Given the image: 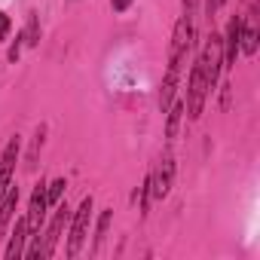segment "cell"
Here are the masks:
<instances>
[{
	"label": "cell",
	"instance_id": "1",
	"mask_svg": "<svg viewBox=\"0 0 260 260\" xmlns=\"http://www.w3.org/2000/svg\"><path fill=\"white\" fill-rule=\"evenodd\" d=\"M196 61H199L202 77H205L208 92H211V89H214V83H217V77H220V68H223V40H220L217 34H211V37H208V43H205V49H202V55H199Z\"/></svg>",
	"mask_w": 260,
	"mask_h": 260
},
{
	"label": "cell",
	"instance_id": "2",
	"mask_svg": "<svg viewBox=\"0 0 260 260\" xmlns=\"http://www.w3.org/2000/svg\"><path fill=\"white\" fill-rule=\"evenodd\" d=\"M193 13H184L175 25V34H172V49H169V64H184L187 58V49L193 43Z\"/></svg>",
	"mask_w": 260,
	"mask_h": 260
},
{
	"label": "cell",
	"instance_id": "3",
	"mask_svg": "<svg viewBox=\"0 0 260 260\" xmlns=\"http://www.w3.org/2000/svg\"><path fill=\"white\" fill-rule=\"evenodd\" d=\"M89 217H92V196H86L74 214V226H71V242H68V257H77L83 242H86V233H89Z\"/></svg>",
	"mask_w": 260,
	"mask_h": 260
},
{
	"label": "cell",
	"instance_id": "4",
	"mask_svg": "<svg viewBox=\"0 0 260 260\" xmlns=\"http://www.w3.org/2000/svg\"><path fill=\"white\" fill-rule=\"evenodd\" d=\"M205 95H208V83H205L202 68H199V61H196V64H193V74H190V92H187V116H190V119H199L202 104H205Z\"/></svg>",
	"mask_w": 260,
	"mask_h": 260
},
{
	"label": "cell",
	"instance_id": "5",
	"mask_svg": "<svg viewBox=\"0 0 260 260\" xmlns=\"http://www.w3.org/2000/svg\"><path fill=\"white\" fill-rule=\"evenodd\" d=\"M172 178H175V159H172V153L166 150L162 159H159V166H156V172L147 178V181H150V193H153L156 199H166L169 190H172Z\"/></svg>",
	"mask_w": 260,
	"mask_h": 260
},
{
	"label": "cell",
	"instance_id": "6",
	"mask_svg": "<svg viewBox=\"0 0 260 260\" xmlns=\"http://www.w3.org/2000/svg\"><path fill=\"white\" fill-rule=\"evenodd\" d=\"M16 153H19V138H13L0 156V202L7 199L10 187H13V166H16Z\"/></svg>",
	"mask_w": 260,
	"mask_h": 260
},
{
	"label": "cell",
	"instance_id": "7",
	"mask_svg": "<svg viewBox=\"0 0 260 260\" xmlns=\"http://www.w3.org/2000/svg\"><path fill=\"white\" fill-rule=\"evenodd\" d=\"M46 187H37L34 190V196H31V208H28V236L34 239L37 233H40V223H43V217H46Z\"/></svg>",
	"mask_w": 260,
	"mask_h": 260
},
{
	"label": "cell",
	"instance_id": "8",
	"mask_svg": "<svg viewBox=\"0 0 260 260\" xmlns=\"http://www.w3.org/2000/svg\"><path fill=\"white\" fill-rule=\"evenodd\" d=\"M64 220H68V208L61 205V208H58V214L52 217L49 230H46V239H43V245L37 248V257H40V260H46V257L55 251V242H58V236H61V226H64Z\"/></svg>",
	"mask_w": 260,
	"mask_h": 260
},
{
	"label": "cell",
	"instance_id": "9",
	"mask_svg": "<svg viewBox=\"0 0 260 260\" xmlns=\"http://www.w3.org/2000/svg\"><path fill=\"white\" fill-rule=\"evenodd\" d=\"M239 31H242V19L236 16L226 28V40H223V68L236 64V52H239Z\"/></svg>",
	"mask_w": 260,
	"mask_h": 260
},
{
	"label": "cell",
	"instance_id": "10",
	"mask_svg": "<svg viewBox=\"0 0 260 260\" xmlns=\"http://www.w3.org/2000/svg\"><path fill=\"white\" fill-rule=\"evenodd\" d=\"M25 239H28V217H22L13 230V239H10V248H7V260H19L25 254Z\"/></svg>",
	"mask_w": 260,
	"mask_h": 260
},
{
	"label": "cell",
	"instance_id": "11",
	"mask_svg": "<svg viewBox=\"0 0 260 260\" xmlns=\"http://www.w3.org/2000/svg\"><path fill=\"white\" fill-rule=\"evenodd\" d=\"M178 77H181V64H169V74H166V80H162V92H159V107H162V113L172 107V95H175Z\"/></svg>",
	"mask_w": 260,
	"mask_h": 260
},
{
	"label": "cell",
	"instance_id": "12",
	"mask_svg": "<svg viewBox=\"0 0 260 260\" xmlns=\"http://www.w3.org/2000/svg\"><path fill=\"white\" fill-rule=\"evenodd\" d=\"M239 49L245 55H254L257 52V31H254V19H242V31H239Z\"/></svg>",
	"mask_w": 260,
	"mask_h": 260
},
{
	"label": "cell",
	"instance_id": "13",
	"mask_svg": "<svg viewBox=\"0 0 260 260\" xmlns=\"http://www.w3.org/2000/svg\"><path fill=\"white\" fill-rule=\"evenodd\" d=\"M16 202H19V190L10 187L7 199L0 202V236H4V230H7V223H10V217H13V211H16Z\"/></svg>",
	"mask_w": 260,
	"mask_h": 260
},
{
	"label": "cell",
	"instance_id": "14",
	"mask_svg": "<svg viewBox=\"0 0 260 260\" xmlns=\"http://www.w3.org/2000/svg\"><path fill=\"white\" fill-rule=\"evenodd\" d=\"M181 116H184V104L169 107V128H166V135H169V138L178 135V122H181Z\"/></svg>",
	"mask_w": 260,
	"mask_h": 260
},
{
	"label": "cell",
	"instance_id": "15",
	"mask_svg": "<svg viewBox=\"0 0 260 260\" xmlns=\"http://www.w3.org/2000/svg\"><path fill=\"white\" fill-rule=\"evenodd\" d=\"M107 223H110V211H104L101 214V220H98V236H95V254L101 251V245H104V236H107Z\"/></svg>",
	"mask_w": 260,
	"mask_h": 260
},
{
	"label": "cell",
	"instance_id": "16",
	"mask_svg": "<svg viewBox=\"0 0 260 260\" xmlns=\"http://www.w3.org/2000/svg\"><path fill=\"white\" fill-rule=\"evenodd\" d=\"M61 193H64V181H52V184H49V190H46V202H49V205H55V202L61 199Z\"/></svg>",
	"mask_w": 260,
	"mask_h": 260
},
{
	"label": "cell",
	"instance_id": "17",
	"mask_svg": "<svg viewBox=\"0 0 260 260\" xmlns=\"http://www.w3.org/2000/svg\"><path fill=\"white\" fill-rule=\"evenodd\" d=\"M7 34H10V16L0 13V40H7Z\"/></svg>",
	"mask_w": 260,
	"mask_h": 260
},
{
	"label": "cell",
	"instance_id": "18",
	"mask_svg": "<svg viewBox=\"0 0 260 260\" xmlns=\"http://www.w3.org/2000/svg\"><path fill=\"white\" fill-rule=\"evenodd\" d=\"M110 7H113L116 13H122V10H128V7H132V0H110Z\"/></svg>",
	"mask_w": 260,
	"mask_h": 260
},
{
	"label": "cell",
	"instance_id": "19",
	"mask_svg": "<svg viewBox=\"0 0 260 260\" xmlns=\"http://www.w3.org/2000/svg\"><path fill=\"white\" fill-rule=\"evenodd\" d=\"M220 7H223V0H208V16H214Z\"/></svg>",
	"mask_w": 260,
	"mask_h": 260
}]
</instances>
